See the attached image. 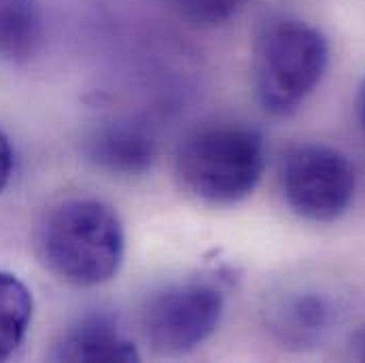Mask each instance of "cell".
<instances>
[{"label": "cell", "mask_w": 365, "mask_h": 363, "mask_svg": "<svg viewBox=\"0 0 365 363\" xmlns=\"http://www.w3.org/2000/svg\"><path fill=\"white\" fill-rule=\"evenodd\" d=\"M187 24L215 28L227 24L240 9L242 0H168Z\"/></svg>", "instance_id": "11"}, {"label": "cell", "mask_w": 365, "mask_h": 363, "mask_svg": "<svg viewBox=\"0 0 365 363\" xmlns=\"http://www.w3.org/2000/svg\"><path fill=\"white\" fill-rule=\"evenodd\" d=\"M223 306L221 289L208 280L173 282L143 308L145 340L158 355H185L217 332Z\"/></svg>", "instance_id": "5"}, {"label": "cell", "mask_w": 365, "mask_h": 363, "mask_svg": "<svg viewBox=\"0 0 365 363\" xmlns=\"http://www.w3.org/2000/svg\"><path fill=\"white\" fill-rule=\"evenodd\" d=\"M45 39V17L38 0H0V60L24 64Z\"/></svg>", "instance_id": "8"}, {"label": "cell", "mask_w": 365, "mask_h": 363, "mask_svg": "<svg viewBox=\"0 0 365 363\" xmlns=\"http://www.w3.org/2000/svg\"><path fill=\"white\" fill-rule=\"evenodd\" d=\"M34 300L21 278L0 272V362L9 359L26 340L32 323Z\"/></svg>", "instance_id": "10"}, {"label": "cell", "mask_w": 365, "mask_h": 363, "mask_svg": "<svg viewBox=\"0 0 365 363\" xmlns=\"http://www.w3.org/2000/svg\"><path fill=\"white\" fill-rule=\"evenodd\" d=\"M51 357L56 362H138L140 353L106 317H86L64 332Z\"/></svg>", "instance_id": "7"}, {"label": "cell", "mask_w": 365, "mask_h": 363, "mask_svg": "<svg viewBox=\"0 0 365 363\" xmlns=\"http://www.w3.org/2000/svg\"><path fill=\"white\" fill-rule=\"evenodd\" d=\"M329 43L325 34L293 15L266 17L253 41L251 77L255 98L266 113H295L325 77Z\"/></svg>", "instance_id": "3"}, {"label": "cell", "mask_w": 365, "mask_h": 363, "mask_svg": "<svg viewBox=\"0 0 365 363\" xmlns=\"http://www.w3.org/2000/svg\"><path fill=\"white\" fill-rule=\"evenodd\" d=\"M266 170V140L238 121L195 126L179 145L177 177L182 189L208 204H236L249 198Z\"/></svg>", "instance_id": "2"}, {"label": "cell", "mask_w": 365, "mask_h": 363, "mask_svg": "<svg viewBox=\"0 0 365 363\" xmlns=\"http://www.w3.org/2000/svg\"><path fill=\"white\" fill-rule=\"evenodd\" d=\"M280 187L289 208L314 223H334L351 208L357 189L353 162L334 147L299 143L287 149Z\"/></svg>", "instance_id": "4"}, {"label": "cell", "mask_w": 365, "mask_h": 363, "mask_svg": "<svg viewBox=\"0 0 365 363\" xmlns=\"http://www.w3.org/2000/svg\"><path fill=\"white\" fill-rule=\"evenodd\" d=\"M13 175V147L9 143V136L0 128V191L9 185Z\"/></svg>", "instance_id": "12"}, {"label": "cell", "mask_w": 365, "mask_h": 363, "mask_svg": "<svg viewBox=\"0 0 365 363\" xmlns=\"http://www.w3.org/2000/svg\"><path fill=\"white\" fill-rule=\"evenodd\" d=\"M351 351H353V355H355L357 359L365 362V325L353 336V340H351Z\"/></svg>", "instance_id": "14"}, {"label": "cell", "mask_w": 365, "mask_h": 363, "mask_svg": "<svg viewBox=\"0 0 365 363\" xmlns=\"http://www.w3.org/2000/svg\"><path fill=\"white\" fill-rule=\"evenodd\" d=\"M355 113H357V121H359V126H361V130H364V134H365V77H364V81H361V86H359V90H357V98H355Z\"/></svg>", "instance_id": "13"}, {"label": "cell", "mask_w": 365, "mask_h": 363, "mask_svg": "<svg viewBox=\"0 0 365 363\" xmlns=\"http://www.w3.org/2000/svg\"><path fill=\"white\" fill-rule=\"evenodd\" d=\"M41 264L73 287H98L117 276L125 234L117 210L98 198H66L45 210L36 227Z\"/></svg>", "instance_id": "1"}, {"label": "cell", "mask_w": 365, "mask_h": 363, "mask_svg": "<svg viewBox=\"0 0 365 363\" xmlns=\"http://www.w3.org/2000/svg\"><path fill=\"white\" fill-rule=\"evenodd\" d=\"M331 308L319 295H293L274 308V329L284 342L308 344L327 329Z\"/></svg>", "instance_id": "9"}, {"label": "cell", "mask_w": 365, "mask_h": 363, "mask_svg": "<svg viewBox=\"0 0 365 363\" xmlns=\"http://www.w3.org/2000/svg\"><path fill=\"white\" fill-rule=\"evenodd\" d=\"M86 155L91 164L110 175H143L155 160V136L143 121L113 117L88 134Z\"/></svg>", "instance_id": "6"}]
</instances>
